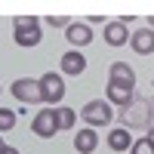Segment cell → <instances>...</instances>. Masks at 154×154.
<instances>
[{
  "label": "cell",
  "instance_id": "cell-1",
  "mask_svg": "<svg viewBox=\"0 0 154 154\" xmlns=\"http://www.w3.org/2000/svg\"><path fill=\"white\" fill-rule=\"evenodd\" d=\"M151 117H154V105H148L145 99H133V105L120 111L123 130H151Z\"/></svg>",
  "mask_w": 154,
  "mask_h": 154
},
{
  "label": "cell",
  "instance_id": "cell-2",
  "mask_svg": "<svg viewBox=\"0 0 154 154\" xmlns=\"http://www.w3.org/2000/svg\"><path fill=\"white\" fill-rule=\"evenodd\" d=\"M12 40H16L19 46H37L43 40L40 34V19L34 16H19L16 22H12Z\"/></svg>",
  "mask_w": 154,
  "mask_h": 154
},
{
  "label": "cell",
  "instance_id": "cell-3",
  "mask_svg": "<svg viewBox=\"0 0 154 154\" xmlns=\"http://www.w3.org/2000/svg\"><path fill=\"white\" fill-rule=\"evenodd\" d=\"M31 133L37 139H53L59 133V114L56 108H40L34 114V120H31Z\"/></svg>",
  "mask_w": 154,
  "mask_h": 154
},
{
  "label": "cell",
  "instance_id": "cell-4",
  "mask_svg": "<svg viewBox=\"0 0 154 154\" xmlns=\"http://www.w3.org/2000/svg\"><path fill=\"white\" fill-rule=\"evenodd\" d=\"M80 117L89 123V126H108L111 117H114V111L105 99H93V102H86V105L80 108Z\"/></svg>",
  "mask_w": 154,
  "mask_h": 154
},
{
  "label": "cell",
  "instance_id": "cell-5",
  "mask_svg": "<svg viewBox=\"0 0 154 154\" xmlns=\"http://www.w3.org/2000/svg\"><path fill=\"white\" fill-rule=\"evenodd\" d=\"M9 93L16 96L19 102L25 105H40L43 96H40V80H34V77H19V80H12Z\"/></svg>",
  "mask_w": 154,
  "mask_h": 154
},
{
  "label": "cell",
  "instance_id": "cell-6",
  "mask_svg": "<svg viewBox=\"0 0 154 154\" xmlns=\"http://www.w3.org/2000/svg\"><path fill=\"white\" fill-rule=\"evenodd\" d=\"M40 96H43L46 105H59V102L65 99V80H62V74L46 71L40 77Z\"/></svg>",
  "mask_w": 154,
  "mask_h": 154
},
{
  "label": "cell",
  "instance_id": "cell-7",
  "mask_svg": "<svg viewBox=\"0 0 154 154\" xmlns=\"http://www.w3.org/2000/svg\"><path fill=\"white\" fill-rule=\"evenodd\" d=\"M130 46H133V53L139 56H151L154 53V31L151 28H139L130 34Z\"/></svg>",
  "mask_w": 154,
  "mask_h": 154
},
{
  "label": "cell",
  "instance_id": "cell-8",
  "mask_svg": "<svg viewBox=\"0 0 154 154\" xmlns=\"http://www.w3.org/2000/svg\"><path fill=\"white\" fill-rule=\"evenodd\" d=\"M105 43H111V46H123V43H130V31H126V22H123V19L105 22Z\"/></svg>",
  "mask_w": 154,
  "mask_h": 154
},
{
  "label": "cell",
  "instance_id": "cell-9",
  "mask_svg": "<svg viewBox=\"0 0 154 154\" xmlns=\"http://www.w3.org/2000/svg\"><path fill=\"white\" fill-rule=\"evenodd\" d=\"M108 83L136 86V71L126 65V62H111V68H108Z\"/></svg>",
  "mask_w": 154,
  "mask_h": 154
},
{
  "label": "cell",
  "instance_id": "cell-10",
  "mask_svg": "<svg viewBox=\"0 0 154 154\" xmlns=\"http://www.w3.org/2000/svg\"><path fill=\"white\" fill-rule=\"evenodd\" d=\"M59 68H62V74H68V77H80V74L86 71V59H83V53L71 49V53H65V56H62Z\"/></svg>",
  "mask_w": 154,
  "mask_h": 154
},
{
  "label": "cell",
  "instance_id": "cell-11",
  "mask_svg": "<svg viewBox=\"0 0 154 154\" xmlns=\"http://www.w3.org/2000/svg\"><path fill=\"white\" fill-rule=\"evenodd\" d=\"M65 37H68V43H74V46H86L89 40H93V31H89L86 22H71L65 28Z\"/></svg>",
  "mask_w": 154,
  "mask_h": 154
},
{
  "label": "cell",
  "instance_id": "cell-12",
  "mask_svg": "<svg viewBox=\"0 0 154 154\" xmlns=\"http://www.w3.org/2000/svg\"><path fill=\"white\" fill-rule=\"evenodd\" d=\"M133 86H120V83H108V102L111 105H120V108H130L133 105Z\"/></svg>",
  "mask_w": 154,
  "mask_h": 154
},
{
  "label": "cell",
  "instance_id": "cell-13",
  "mask_svg": "<svg viewBox=\"0 0 154 154\" xmlns=\"http://www.w3.org/2000/svg\"><path fill=\"white\" fill-rule=\"evenodd\" d=\"M96 145H99V136L93 133V126H86V130H80V133L74 136V148H77V154H93Z\"/></svg>",
  "mask_w": 154,
  "mask_h": 154
},
{
  "label": "cell",
  "instance_id": "cell-14",
  "mask_svg": "<svg viewBox=\"0 0 154 154\" xmlns=\"http://www.w3.org/2000/svg\"><path fill=\"white\" fill-rule=\"evenodd\" d=\"M133 142H136V139L130 136V130H123V126L108 133V148L111 151H126V148H133Z\"/></svg>",
  "mask_w": 154,
  "mask_h": 154
},
{
  "label": "cell",
  "instance_id": "cell-15",
  "mask_svg": "<svg viewBox=\"0 0 154 154\" xmlns=\"http://www.w3.org/2000/svg\"><path fill=\"white\" fill-rule=\"evenodd\" d=\"M56 114H59V130H71L74 120H77L74 108H56Z\"/></svg>",
  "mask_w": 154,
  "mask_h": 154
},
{
  "label": "cell",
  "instance_id": "cell-16",
  "mask_svg": "<svg viewBox=\"0 0 154 154\" xmlns=\"http://www.w3.org/2000/svg\"><path fill=\"white\" fill-rule=\"evenodd\" d=\"M16 126V111L12 108H0V133H9Z\"/></svg>",
  "mask_w": 154,
  "mask_h": 154
},
{
  "label": "cell",
  "instance_id": "cell-17",
  "mask_svg": "<svg viewBox=\"0 0 154 154\" xmlns=\"http://www.w3.org/2000/svg\"><path fill=\"white\" fill-rule=\"evenodd\" d=\"M130 154H154V148H151L148 139H136L133 148H130Z\"/></svg>",
  "mask_w": 154,
  "mask_h": 154
},
{
  "label": "cell",
  "instance_id": "cell-18",
  "mask_svg": "<svg viewBox=\"0 0 154 154\" xmlns=\"http://www.w3.org/2000/svg\"><path fill=\"white\" fill-rule=\"evenodd\" d=\"M46 25H53V28H68L71 19H68V16H49V19H46Z\"/></svg>",
  "mask_w": 154,
  "mask_h": 154
},
{
  "label": "cell",
  "instance_id": "cell-19",
  "mask_svg": "<svg viewBox=\"0 0 154 154\" xmlns=\"http://www.w3.org/2000/svg\"><path fill=\"white\" fill-rule=\"evenodd\" d=\"M145 139H148V142H151V148H154V126L148 130V136H145Z\"/></svg>",
  "mask_w": 154,
  "mask_h": 154
},
{
  "label": "cell",
  "instance_id": "cell-20",
  "mask_svg": "<svg viewBox=\"0 0 154 154\" xmlns=\"http://www.w3.org/2000/svg\"><path fill=\"white\" fill-rule=\"evenodd\" d=\"M0 154H19L16 148H3V151H0Z\"/></svg>",
  "mask_w": 154,
  "mask_h": 154
},
{
  "label": "cell",
  "instance_id": "cell-21",
  "mask_svg": "<svg viewBox=\"0 0 154 154\" xmlns=\"http://www.w3.org/2000/svg\"><path fill=\"white\" fill-rule=\"evenodd\" d=\"M148 22H151V31H154V16H151V19H148Z\"/></svg>",
  "mask_w": 154,
  "mask_h": 154
},
{
  "label": "cell",
  "instance_id": "cell-22",
  "mask_svg": "<svg viewBox=\"0 0 154 154\" xmlns=\"http://www.w3.org/2000/svg\"><path fill=\"white\" fill-rule=\"evenodd\" d=\"M3 148H6V145H3V139H0V151H3Z\"/></svg>",
  "mask_w": 154,
  "mask_h": 154
},
{
  "label": "cell",
  "instance_id": "cell-23",
  "mask_svg": "<svg viewBox=\"0 0 154 154\" xmlns=\"http://www.w3.org/2000/svg\"><path fill=\"white\" fill-rule=\"evenodd\" d=\"M151 83H154V77H151Z\"/></svg>",
  "mask_w": 154,
  "mask_h": 154
}]
</instances>
